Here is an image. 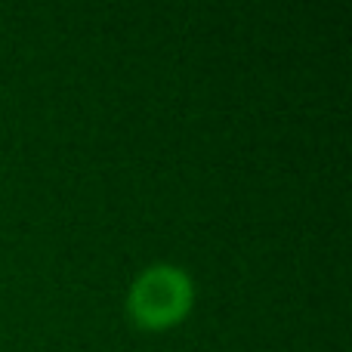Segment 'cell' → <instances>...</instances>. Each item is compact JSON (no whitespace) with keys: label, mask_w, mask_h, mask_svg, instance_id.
I'll list each match as a JSON object with an SVG mask.
<instances>
[{"label":"cell","mask_w":352,"mask_h":352,"mask_svg":"<svg viewBox=\"0 0 352 352\" xmlns=\"http://www.w3.org/2000/svg\"><path fill=\"white\" fill-rule=\"evenodd\" d=\"M186 297L188 287L182 275L170 272V269H158V272H148L136 287V309L148 322H164L182 309Z\"/></svg>","instance_id":"1"}]
</instances>
